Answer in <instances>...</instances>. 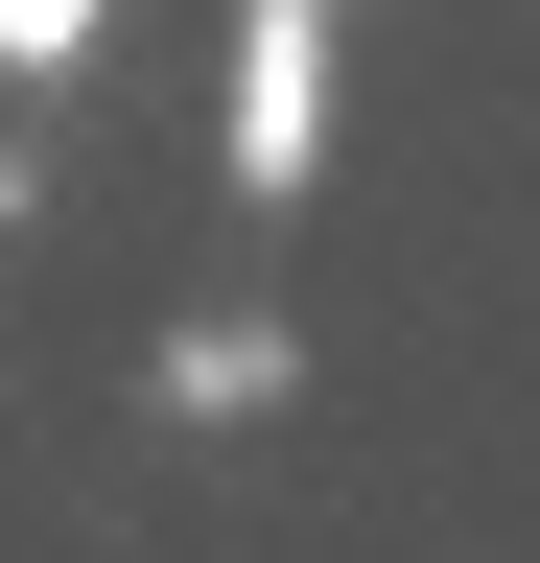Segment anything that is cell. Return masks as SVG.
<instances>
[{
    "mask_svg": "<svg viewBox=\"0 0 540 563\" xmlns=\"http://www.w3.org/2000/svg\"><path fill=\"white\" fill-rule=\"evenodd\" d=\"M212 141H235L258 211L329 165V0H235V118H212Z\"/></svg>",
    "mask_w": 540,
    "mask_h": 563,
    "instance_id": "6da1fadb",
    "label": "cell"
},
{
    "mask_svg": "<svg viewBox=\"0 0 540 563\" xmlns=\"http://www.w3.org/2000/svg\"><path fill=\"white\" fill-rule=\"evenodd\" d=\"M71 47H95V0H0V70H24V95H47Z\"/></svg>",
    "mask_w": 540,
    "mask_h": 563,
    "instance_id": "7a4b0ae2",
    "label": "cell"
}]
</instances>
